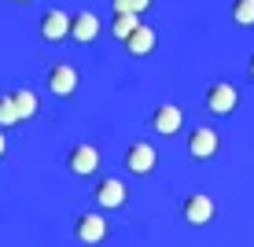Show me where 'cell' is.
Wrapping results in <instances>:
<instances>
[{"mask_svg":"<svg viewBox=\"0 0 254 247\" xmlns=\"http://www.w3.org/2000/svg\"><path fill=\"white\" fill-rule=\"evenodd\" d=\"M74 236H77V244H85V247L103 244V240H107V218L96 214V210H85V214H77Z\"/></svg>","mask_w":254,"mask_h":247,"instance_id":"cell-1","label":"cell"},{"mask_svg":"<svg viewBox=\"0 0 254 247\" xmlns=\"http://www.w3.org/2000/svg\"><path fill=\"white\" fill-rule=\"evenodd\" d=\"M214 214H217V207H214V199H210L206 192H191V196L181 203V218H185L188 225H210Z\"/></svg>","mask_w":254,"mask_h":247,"instance_id":"cell-2","label":"cell"},{"mask_svg":"<svg viewBox=\"0 0 254 247\" xmlns=\"http://www.w3.org/2000/svg\"><path fill=\"white\" fill-rule=\"evenodd\" d=\"M155 163H159V152H155L147 140H133V144L126 148V170L136 173V177H144V173L155 170Z\"/></svg>","mask_w":254,"mask_h":247,"instance_id":"cell-3","label":"cell"},{"mask_svg":"<svg viewBox=\"0 0 254 247\" xmlns=\"http://www.w3.org/2000/svg\"><path fill=\"white\" fill-rule=\"evenodd\" d=\"M206 107L214 114H232L240 107V89H236L232 82H214L206 89Z\"/></svg>","mask_w":254,"mask_h":247,"instance_id":"cell-4","label":"cell"},{"mask_svg":"<svg viewBox=\"0 0 254 247\" xmlns=\"http://www.w3.org/2000/svg\"><path fill=\"white\" fill-rule=\"evenodd\" d=\"M181 126H185V111H181L177 103H159V107L151 111V129H155L159 137L181 133Z\"/></svg>","mask_w":254,"mask_h":247,"instance_id":"cell-5","label":"cell"},{"mask_svg":"<svg viewBox=\"0 0 254 247\" xmlns=\"http://www.w3.org/2000/svg\"><path fill=\"white\" fill-rule=\"evenodd\" d=\"M92 196H96V203H100L103 210H118V207H126L129 188H126L118 177H103V181L92 188Z\"/></svg>","mask_w":254,"mask_h":247,"instance_id":"cell-6","label":"cell"},{"mask_svg":"<svg viewBox=\"0 0 254 247\" xmlns=\"http://www.w3.org/2000/svg\"><path fill=\"white\" fill-rule=\"evenodd\" d=\"M217 148H221V137H217V129H210V126L191 129V137H188V155H191V159H214Z\"/></svg>","mask_w":254,"mask_h":247,"instance_id":"cell-7","label":"cell"},{"mask_svg":"<svg viewBox=\"0 0 254 247\" xmlns=\"http://www.w3.org/2000/svg\"><path fill=\"white\" fill-rule=\"evenodd\" d=\"M66 166L70 173H77V177H89V173L100 170V152H96L92 144H74L66 155Z\"/></svg>","mask_w":254,"mask_h":247,"instance_id":"cell-8","label":"cell"},{"mask_svg":"<svg viewBox=\"0 0 254 247\" xmlns=\"http://www.w3.org/2000/svg\"><path fill=\"white\" fill-rule=\"evenodd\" d=\"M103 22L96 11H77L74 19H70V41H77V45H89V41L100 37Z\"/></svg>","mask_w":254,"mask_h":247,"instance_id":"cell-9","label":"cell"},{"mask_svg":"<svg viewBox=\"0 0 254 247\" xmlns=\"http://www.w3.org/2000/svg\"><path fill=\"white\" fill-rule=\"evenodd\" d=\"M41 37L45 41H66L70 37V15L59 11V7H52V11H45V19H41Z\"/></svg>","mask_w":254,"mask_h":247,"instance_id":"cell-10","label":"cell"},{"mask_svg":"<svg viewBox=\"0 0 254 247\" xmlns=\"http://www.w3.org/2000/svg\"><path fill=\"white\" fill-rule=\"evenodd\" d=\"M77 89V70L70 63H56L48 70V92L52 96H70Z\"/></svg>","mask_w":254,"mask_h":247,"instance_id":"cell-11","label":"cell"},{"mask_svg":"<svg viewBox=\"0 0 254 247\" xmlns=\"http://www.w3.org/2000/svg\"><path fill=\"white\" fill-rule=\"evenodd\" d=\"M155 45H159V33H155L147 22H140L133 30V37L126 41V52H129V56H136V59H144V56H151V52H155Z\"/></svg>","mask_w":254,"mask_h":247,"instance_id":"cell-12","label":"cell"},{"mask_svg":"<svg viewBox=\"0 0 254 247\" xmlns=\"http://www.w3.org/2000/svg\"><path fill=\"white\" fill-rule=\"evenodd\" d=\"M140 22H144L140 15H115V19H111V33H115V41H122V45H126Z\"/></svg>","mask_w":254,"mask_h":247,"instance_id":"cell-13","label":"cell"},{"mask_svg":"<svg viewBox=\"0 0 254 247\" xmlns=\"http://www.w3.org/2000/svg\"><path fill=\"white\" fill-rule=\"evenodd\" d=\"M11 100H15V111H19V118H33L37 114V92H30V89H19V92H11Z\"/></svg>","mask_w":254,"mask_h":247,"instance_id":"cell-14","label":"cell"},{"mask_svg":"<svg viewBox=\"0 0 254 247\" xmlns=\"http://www.w3.org/2000/svg\"><path fill=\"white\" fill-rule=\"evenodd\" d=\"M229 15L236 26H254V0H232Z\"/></svg>","mask_w":254,"mask_h":247,"instance_id":"cell-15","label":"cell"},{"mask_svg":"<svg viewBox=\"0 0 254 247\" xmlns=\"http://www.w3.org/2000/svg\"><path fill=\"white\" fill-rule=\"evenodd\" d=\"M15 122H22V118H19V111H15L11 92H7V96H0V129H11Z\"/></svg>","mask_w":254,"mask_h":247,"instance_id":"cell-16","label":"cell"},{"mask_svg":"<svg viewBox=\"0 0 254 247\" xmlns=\"http://www.w3.org/2000/svg\"><path fill=\"white\" fill-rule=\"evenodd\" d=\"M111 7H115V15H140L151 7V0H111Z\"/></svg>","mask_w":254,"mask_h":247,"instance_id":"cell-17","label":"cell"},{"mask_svg":"<svg viewBox=\"0 0 254 247\" xmlns=\"http://www.w3.org/2000/svg\"><path fill=\"white\" fill-rule=\"evenodd\" d=\"M4 152H7V137H4V129H0V159H4Z\"/></svg>","mask_w":254,"mask_h":247,"instance_id":"cell-18","label":"cell"},{"mask_svg":"<svg viewBox=\"0 0 254 247\" xmlns=\"http://www.w3.org/2000/svg\"><path fill=\"white\" fill-rule=\"evenodd\" d=\"M247 74H251V82H254V52H251V63H247Z\"/></svg>","mask_w":254,"mask_h":247,"instance_id":"cell-19","label":"cell"},{"mask_svg":"<svg viewBox=\"0 0 254 247\" xmlns=\"http://www.w3.org/2000/svg\"><path fill=\"white\" fill-rule=\"evenodd\" d=\"M15 4H30V0H15Z\"/></svg>","mask_w":254,"mask_h":247,"instance_id":"cell-20","label":"cell"}]
</instances>
